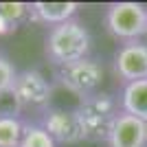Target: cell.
Here are the masks:
<instances>
[{
	"mask_svg": "<svg viewBox=\"0 0 147 147\" xmlns=\"http://www.w3.org/2000/svg\"><path fill=\"white\" fill-rule=\"evenodd\" d=\"M88 51H90V33L77 20H68L53 26L46 35V57L59 68L86 59Z\"/></svg>",
	"mask_w": 147,
	"mask_h": 147,
	"instance_id": "obj_1",
	"label": "cell"
},
{
	"mask_svg": "<svg viewBox=\"0 0 147 147\" xmlns=\"http://www.w3.org/2000/svg\"><path fill=\"white\" fill-rule=\"evenodd\" d=\"M77 117L84 127V136L90 141H108L117 121V103L110 94H90L77 108Z\"/></svg>",
	"mask_w": 147,
	"mask_h": 147,
	"instance_id": "obj_2",
	"label": "cell"
},
{
	"mask_svg": "<svg viewBox=\"0 0 147 147\" xmlns=\"http://www.w3.org/2000/svg\"><path fill=\"white\" fill-rule=\"evenodd\" d=\"M105 29L125 44L138 42L147 33V9L138 2H114L105 11Z\"/></svg>",
	"mask_w": 147,
	"mask_h": 147,
	"instance_id": "obj_3",
	"label": "cell"
},
{
	"mask_svg": "<svg viewBox=\"0 0 147 147\" xmlns=\"http://www.w3.org/2000/svg\"><path fill=\"white\" fill-rule=\"evenodd\" d=\"M101 79H103L101 64L94 59H88V57L59 68V84L66 90H70L73 94H79L81 99L90 97L92 92L99 88Z\"/></svg>",
	"mask_w": 147,
	"mask_h": 147,
	"instance_id": "obj_4",
	"label": "cell"
},
{
	"mask_svg": "<svg viewBox=\"0 0 147 147\" xmlns=\"http://www.w3.org/2000/svg\"><path fill=\"white\" fill-rule=\"evenodd\" d=\"M114 73L121 81L147 79V44L143 42H127L114 55Z\"/></svg>",
	"mask_w": 147,
	"mask_h": 147,
	"instance_id": "obj_5",
	"label": "cell"
},
{
	"mask_svg": "<svg viewBox=\"0 0 147 147\" xmlns=\"http://www.w3.org/2000/svg\"><path fill=\"white\" fill-rule=\"evenodd\" d=\"M42 127L51 134V138L55 143L73 145V143H79L86 138L77 110H49Z\"/></svg>",
	"mask_w": 147,
	"mask_h": 147,
	"instance_id": "obj_6",
	"label": "cell"
},
{
	"mask_svg": "<svg viewBox=\"0 0 147 147\" xmlns=\"http://www.w3.org/2000/svg\"><path fill=\"white\" fill-rule=\"evenodd\" d=\"M11 94L20 105H44L51 97V84L37 70H22L16 77Z\"/></svg>",
	"mask_w": 147,
	"mask_h": 147,
	"instance_id": "obj_7",
	"label": "cell"
},
{
	"mask_svg": "<svg viewBox=\"0 0 147 147\" xmlns=\"http://www.w3.org/2000/svg\"><path fill=\"white\" fill-rule=\"evenodd\" d=\"M108 143H110V147H145L147 123L127 114V112H119L117 121L110 129Z\"/></svg>",
	"mask_w": 147,
	"mask_h": 147,
	"instance_id": "obj_8",
	"label": "cell"
},
{
	"mask_svg": "<svg viewBox=\"0 0 147 147\" xmlns=\"http://www.w3.org/2000/svg\"><path fill=\"white\" fill-rule=\"evenodd\" d=\"M77 11H79L77 2H33V5H29V13L37 22L53 24V26L73 20V16Z\"/></svg>",
	"mask_w": 147,
	"mask_h": 147,
	"instance_id": "obj_9",
	"label": "cell"
},
{
	"mask_svg": "<svg viewBox=\"0 0 147 147\" xmlns=\"http://www.w3.org/2000/svg\"><path fill=\"white\" fill-rule=\"evenodd\" d=\"M121 108L123 112L147 123V79L125 84L121 94Z\"/></svg>",
	"mask_w": 147,
	"mask_h": 147,
	"instance_id": "obj_10",
	"label": "cell"
},
{
	"mask_svg": "<svg viewBox=\"0 0 147 147\" xmlns=\"http://www.w3.org/2000/svg\"><path fill=\"white\" fill-rule=\"evenodd\" d=\"M24 125L16 117H0V147H20Z\"/></svg>",
	"mask_w": 147,
	"mask_h": 147,
	"instance_id": "obj_11",
	"label": "cell"
},
{
	"mask_svg": "<svg viewBox=\"0 0 147 147\" xmlns=\"http://www.w3.org/2000/svg\"><path fill=\"white\" fill-rule=\"evenodd\" d=\"M20 147H55V141L42 125H24Z\"/></svg>",
	"mask_w": 147,
	"mask_h": 147,
	"instance_id": "obj_12",
	"label": "cell"
},
{
	"mask_svg": "<svg viewBox=\"0 0 147 147\" xmlns=\"http://www.w3.org/2000/svg\"><path fill=\"white\" fill-rule=\"evenodd\" d=\"M26 13H29V5L24 2H0V16L11 26H16Z\"/></svg>",
	"mask_w": 147,
	"mask_h": 147,
	"instance_id": "obj_13",
	"label": "cell"
},
{
	"mask_svg": "<svg viewBox=\"0 0 147 147\" xmlns=\"http://www.w3.org/2000/svg\"><path fill=\"white\" fill-rule=\"evenodd\" d=\"M16 68L5 55H0V94H5V92H11L13 90V84H16Z\"/></svg>",
	"mask_w": 147,
	"mask_h": 147,
	"instance_id": "obj_14",
	"label": "cell"
},
{
	"mask_svg": "<svg viewBox=\"0 0 147 147\" xmlns=\"http://www.w3.org/2000/svg\"><path fill=\"white\" fill-rule=\"evenodd\" d=\"M9 29H11V24H9V22H7L2 16H0V35H2V33H7Z\"/></svg>",
	"mask_w": 147,
	"mask_h": 147,
	"instance_id": "obj_15",
	"label": "cell"
}]
</instances>
